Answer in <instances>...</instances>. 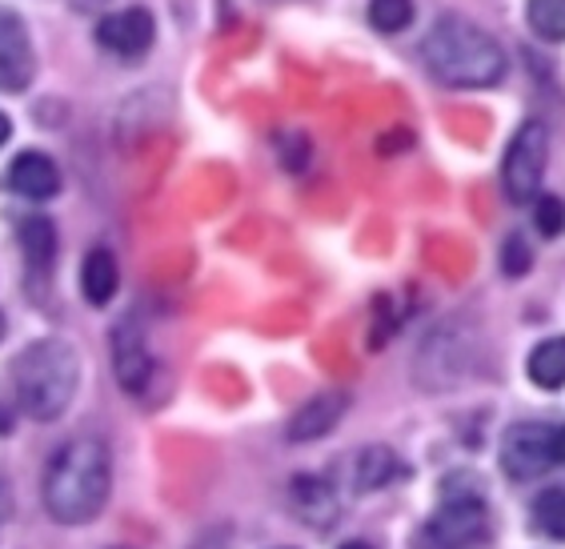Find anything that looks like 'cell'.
I'll list each match as a JSON object with an SVG mask.
<instances>
[{"label":"cell","instance_id":"19","mask_svg":"<svg viewBox=\"0 0 565 549\" xmlns=\"http://www.w3.org/2000/svg\"><path fill=\"white\" fill-rule=\"evenodd\" d=\"M414 21V0H370V24L381 33H402Z\"/></svg>","mask_w":565,"mask_h":549},{"label":"cell","instance_id":"22","mask_svg":"<svg viewBox=\"0 0 565 549\" xmlns=\"http://www.w3.org/2000/svg\"><path fill=\"white\" fill-rule=\"evenodd\" d=\"M554 462L565 465V425L562 430H554Z\"/></svg>","mask_w":565,"mask_h":549},{"label":"cell","instance_id":"20","mask_svg":"<svg viewBox=\"0 0 565 549\" xmlns=\"http://www.w3.org/2000/svg\"><path fill=\"white\" fill-rule=\"evenodd\" d=\"M533 221H537V233H542V237H557V233L565 229V205L557 201V197H537Z\"/></svg>","mask_w":565,"mask_h":549},{"label":"cell","instance_id":"1","mask_svg":"<svg viewBox=\"0 0 565 549\" xmlns=\"http://www.w3.org/2000/svg\"><path fill=\"white\" fill-rule=\"evenodd\" d=\"M113 485L109 450L97 437H73L44 469V509L61 526H85L105 509Z\"/></svg>","mask_w":565,"mask_h":549},{"label":"cell","instance_id":"14","mask_svg":"<svg viewBox=\"0 0 565 549\" xmlns=\"http://www.w3.org/2000/svg\"><path fill=\"white\" fill-rule=\"evenodd\" d=\"M530 381L537 389H562L565 386V337H545L530 353Z\"/></svg>","mask_w":565,"mask_h":549},{"label":"cell","instance_id":"24","mask_svg":"<svg viewBox=\"0 0 565 549\" xmlns=\"http://www.w3.org/2000/svg\"><path fill=\"white\" fill-rule=\"evenodd\" d=\"M341 549H373V546H365V541H349V546H341Z\"/></svg>","mask_w":565,"mask_h":549},{"label":"cell","instance_id":"21","mask_svg":"<svg viewBox=\"0 0 565 549\" xmlns=\"http://www.w3.org/2000/svg\"><path fill=\"white\" fill-rule=\"evenodd\" d=\"M530 245H525L522 237H510L505 241V249H501V270L510 273V277H522V273H530Z\"/></svg>","mask_w":565,"mask_h":549},{"label":"cell","instance_id":"23","mask_svg":"<svg viewBox=\"0 0 565 549\" xmlns=\"http://www.w3.org/2000/svg\"><path fill=\"white\" fill-rule=\"evenodd\" d=\"M9 137H12V120L4 117V113H0V145H4Z\"/></svg>","mask_w":565,"mask_h":549},{"label":"cell","instance_id":"16","mask_svg":"<svg viewBox=\"0 0 565 549\" xmlns=\"http://www.w3.org/2000/svg\"><path fill=\"white\" fill-rule=\"evenodd\" d=\"M21 245H24V257L33 261L36 270H49L53 265V253H56V229L49 217H29L21 225Z\"/></svg>","mask_w":565,"mask_h":549},{"label":"cell","instance_id":"3","mask_svg":"<svg viewBox=\"0 0 565 549\" xmlns=\"http://www.w3.org/2000/svg\"><path fill=\"white\" fill-rule=\"evenodd\" d=\"M76 381H81L76 349L68 341H56V337L29 345V349L17 357V366H12L17 401H21V410L36 421L61 418L76 393Z\"/></svg>","mask_w":565,"mask_h":549},{"label":"cell","instance_id":"2","mask_svg":"<svg viewBox=\"0 0 565 549\" xmlns=\"http://www.w3.org/2000/svg\"><path fill=\"white\" fill-rule=\"evenodd\" d=\"M422 56L437 81L454 88H486L505 76V53L486 29L461 17H441L422 44Z\"/></svg>","mask_w":565,"mask_h":549},{"label":"cell","instance_id":"11","mask_svg":"<svg viewBox=\"0 0 565 549\" xmlns=\"http://www.w3.org/2000/svg\"><path fill=\"white\" fill-rule=\"evenodd\" d=\"M345 405V393H317L313 401H305L301 410L294 413V421H289V442H317V437H326L341 421Z\"/></svg>","mask_w":565,"mask_h":549},{"label":"cell","instance_id":"18","mask_svg":"<svg viewBox=\"0 0 565 549\" xmlns=\"http://www.w3.org/2000/svg\"><path fill=\"white\" fill-rule=\"evenodd\" d=\"M533 526L542 529L545 538L565 541V489H545L533 502Z\"/></svg>","mask_w":565,"mask_h":549},{"label":"cell","instance_id":"10","mask_svg":"<svg viewBox=\"0 0 565 549\" xmlns=\"http://www.w3.org/2000/svg\"><path fill=\"white\" fill-rule=\"evenodd\" d=\"M9 189L29 197V201H49V197L61 193V169L53 165L49 152L29 149L9 165Z\"/></svg>","mask_w":565,"mask_h":549},{"label":"cell","instance_id":"7","mask_svg":"<svg viewBox=\"0 0 565 549\" xmlns=\"http://www.w3.org/2000/svg\"><path fill=\"white\" fill-rule=\"evenodd\" d=\"M33 81V49L24 21L12 9H0V88H24Z\"/></svg>","mask_w":565,"mask_h":549},{"label":"cell","instance_id":"4","mask_svg":"<svg viewBox=\"0 0 565 549\" xmlns=\"http://www.w3.org/2000/svg\"><path fill=\"white\" fill-rule=\"evenodd\" d=\"M545 157H550V133L542 120H525L522 129L513 133L505 161H501V184L513 205H525L537 197L545 177Z\"/></svg>","mask_w":565,"mask_h":549},{"label":"cell","instance_id":"6","mask_svg":"<svg viewBox=\"0 0 565 549\" xmlns=\"http://www.w3.org/2000/svg\"><path fill=\"white\" fill-rule=\"evenodd\" d=\"M554 465V430L550 425H513L501 442V469L513 482H533Z\"/></svg>","mask_w":565,"mask_h":549},{"label":"cell","instance_id":"25","mask_svg":"<svg viewBox=\"0 0 565 549\" xmlns=\"http://www.w3.org/2000/svg\"><path fill=\"white\" fill-rule=\"evenodd\" d=\"M0 337H4V317H0Z\"/></svg>","mask_w":565,"mask_h":549},{"label":"cell","instance_id":"9","mask_svg":"<svg viewBox=\"0 0 565 549\" xmlns=\"http://www.w3.org/2000/svg\"><path fill=\"white\" fill-rule=\"evenodd\" d=\"M113 366H117V381L129 393H145L152 378V357L145 349V334L137 321H120L113 334Z\"/></svg>","mask_w":565,"mask_h":549},{"label":"cell","instance_id":"13","mask_svg":"<svg viewBox=\"0 0 565 549\" xmlns=\"http://www.w3.org/2000/svg\"><path fill=\"white\" fill-rule=\"evenodd\" d=\"M397 474H402L397 457H393L390 450H381V445L361 450L358 462H353V485H358L361 494H373V489H381V485H390Z\"/></svg>","mask_w":565,"mask_h":549},{"label":"cell","instance_id":"12","mask_svg":"<svg viewBox=\"0 0 565 549\" xmlns=\"http://www.w3.org/2000/svg\"><path fill=\"white\" fill-rule=\"evenodd\" d=\"M117 285H120L117 257H113L109 249H88L85 265H81V289H85V302L109 305L113 297H117Z\"/></svg>","mask_w":565,"mask_h":549},{"label":"cell","instance_id":"5","mask_svg":"<svg viewBox=\"0 0 565 549\" xmlns=\"http://www.w3.org/2000/svg\"><path fill=\"white\" fill-rule=\"evenodd\" d=\"M486 529H490L486 506L478 497H461L425 521V529L417 534V549H469L473 541L486 538Z\"/></svg>","mask_w":565,"mask_h":549},{"label":"cell","instance_id":"8","mask_svg":"<svg viewBox=\"0 0 565 549\" xmlns=\"http://www.w3.org/2000/svg\"><path fill=\"white\" fill-rule=\"evenodd\" d=\"M152 36H157V24H152L149 9H120V12H109V17L97 24V41L117 56L149 53Z\"/></svg>","mask_w":565,"mask_h":549},{"label":"cell","instance_id":"15","mask_svg":"<svg viewBox=\"0 0 565 549\" xmlns=\"http://www.w3.org/2000/svg\"><path fill=\"white\" fill-rule=\"evenodd\" d=\"M294 506L301 509L313 526H329L333 521V514H338V506H333V494H329L326 482H317V477L301 474L294 477Z\"/></svg>","mask_w":565,"mask_h":549},{"label":"cell","instance_id":"17","mask_svg":"<svg viewBox=\"0 0 565 549\" xmlns=\"http://www.w3.org/2000/svg\"><path fill=\"white\" fill-rule=\"evenodd\" d=\"M525 21L542 41H565V0H530Z\"/></svg>","mask_w":565,"mask_h":549}]
</instances>
